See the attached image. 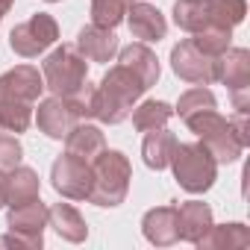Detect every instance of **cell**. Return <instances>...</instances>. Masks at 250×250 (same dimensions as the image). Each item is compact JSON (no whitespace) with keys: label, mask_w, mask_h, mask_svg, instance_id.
Masks as SVG:
<instances>
[{"label":"cell","mask_w":250,"mask_h":250,"mask_svg":"<svg viewBox=\"0 0 250 250\" xmlns=\"http://www.w3.org/2000/svg\"><path fill=\"white\" fill-rule=\"evenodd\" d=\"M206 3V18L209 27H221V30H232L244 21L247 15V3L244 0H203Z\"/></svg>","instance_id":"cell-23"},{"label":"cell","mask_w":250,"mask_h":250,"mask_svg":"<svg viewBox=\"0 0 250 250\" xmlns=\"http://www.w3.org/2000/svg\"><path fill=\"white\" fill-rule=\"evenodd\" d=\"M186 124H188V130L206 145V150L215 156L218 165H229V162H235V159L241 156L244 145L238 142V136H235V130H232V121L224 118L218 109L197 112V115H191Z\"/></svg>","instance_id":"cell-6"},{"label":"cell","mask_w":250,"mask_h":250,"mask_svg":"<svg viewBox=\"0 0 250 250\" xmlns=\"http://www.w3.org/2000/svg\"><path fill=\"white\" fill-rule=\"evenodd\" d=\"M212 227V209L200 200H188V203H177V232L180 241L197 244L206 229Z\"/></svg>","instance_id":"cell-17"},{"label":"cell","mask_w":250,"mask_h":250,"mask_svg":"<svg viewBox=\"0 0 250 250\" xmlns=\"http://www.w3.org/2000/svg\"><path fill=\"white\" fill-rule=\"evenodd\" d=\"M127 24H130V33H133L139 42H159V39H165V33H168L165 15H162L156 6L145 3V0L130 3V9H127Z\"/></svg>","instance_id":"cell-15"},{"label":"cell","mask_w":250,"mask_h":250,"mask_svg":"<svg viewBox=\"0 0 250 250\" xmlns=\"http://www.w3.org/2000/svg\"><path fill=\"white\" fill-rule=\"evenodd\" d=\"M0 180H3V171H0ZM0 206H3V194H0Z\"/></svg>","instance_id":"cell-31"},{"label":"cell","mask_w":250,"mask_h":250,"mask_svg":"<svg viewBox=\"0 0 250 250\" xmlns=\"http://www.w3.org/2000/svg\"><path fill=\"white\" fill-rule=\"evenodd\" d=\"M118 62H121V65H127L130 71H136L147 88L156 85V80H159V59H156V53H153L145 42L124 47V50L118 53Z\"/></svg>","instance_id":"cell-19"},{"label":"cell","mask_w":250,"mask_h":250,"mask_svg":"<svg viewBox=\"0 0 250 250\" xmlns=\"http://www.w3.org/2000/svg\"><path fill=\"white\" fill-rule=\"evenodd\" d=\"M130 180H133L130 159L121 150L103 147L91 159V194H88V200L94 206H103V209L121 206L127 191H130Z\"/></svg>","instance_id":"cell-3"},{"label":"cell","mask_w":250,"mask_h":250,"mask_svg":"<svg viewBox=\"0 0 250 250\" xmlns=\"http://www.w3.org/2000/svg\"><path fill=\"white\" fill-rule=\"evenodd\" d=\"M229 39H232V30H221V27H203L200 33H194V44L206 53V56H221L227 47H229Z\"/></svg>","instance_id":"cell-28"},{"label":"cell","mask_w":250,"mask_h":250,"mask_svg":"<svg viewBox=\"0 0 250 250\" xmlns=\"http://www.w3.org/2000/svg\"><path fill=\"white\" fill-rule=\"evenodd\" d=\"M171 68L180 80L191 85H209L215 83V56H206L191 39L180 42L171 50Z\"/></svg>","instance_id":"cell-11"},{"label":"cell","mask_w":250,"mask_h":250,"mask_svg":"<svg viewBox=\"0 0 250 250\" xmlns=\"http://www.w3.org/2000/svg\"><path fill=\"white\" fill-rule=\"evenodd\" d=\"M133 0H91V24L115 30L124 18H127Z\"/></svg>","instance_id":"cell-26"},{"label":"cell","mask_w":250,"mask_h":250,"mask_svg":"<svg viewBox=\"0 0 250 250\" xmlns=\"http://www.w3.org/2000/svg\"><path fill=\"white\" fill-rule=\"evenodd\" d=\"M56 39H59V24H56V18L47 15V12H39V15H33L30 21L18 24V27L9 33V47H12L18 56H24V59H36V56L44 53Z\"/></svg>","instance_id":"cell-8"},{"label":"cell","mask_w":250,"mask_h":250,"mask_svg":"<svg viewBox=\"0 0 250 250\" xmlns=\"http://www.w3.org/2000/svg\"><path fill=\"white\" fill-rule=\"evenodd\" d=\"M83 118V106L74 100V97H47L39 103V112H36V124L39 130L47 136V139H65Z\"/></svg>","instance_id":"cell-9"},{"label":"cell","mask_w":250,"mask_h":250,"mask_svg":"<svg viewBox=\"0 0 250 250\" xmlns=\"http://www.w3.org/2000/svg\"><path fill=\"white\" fill-rule=\"evenodd\" d=\"M174 24L186 33H200L203 27H209L206 18V3L203 0H177L174 3Z\"/></svg>","instance_id":"cell-25"},{"label":"cell","mask_w":250,"mask_h":250,"mask_svg":"<svg viewBox=\"0 0 250 250\" xmlns=\"http://www.w3.org/2000/svg\"><path fill=\"white\" fill-rule=\"evenodd\" d=\"M142 232L150 244L156 247H171L180 241L177 232V203L174 206H156L150 212H145L142 218Z\"/></svg>","instance_id":"cell-16"},{"label":"cell","mask_w":250,"mask_h":250,"mask_svg":"<svg viewBox=\"0 0 250 250\" xmlns=\"http://www.w3.org/2000/svg\"><path fill=\"white\" fill-rule=\"evenodd\" d=\"M42 80L56 97H77L88 83V59L74 44H62L44 59Z\"/></svg>","instance_id":"cell-4"},{"label":"cell","mask_w":250,"mask_h":250,"mask_svg":"<svg viewBox=\"0 0 250 250\" xmlns=\"http://www.w3.org/2000/svg\"><path fill=\"white\" fill-rule=\"evenodd\" d=\"M177 147V136L168 133L165 127L159 130H150L145 136V145H142V156H145V165L153 168V171H165L171 165V153Z\"/></svg>","instance_id":"cell-21"},{"label":"cell","mask_w":250,"mask_h":250,"mask_svg":"<svg viewBox=\"0 0 250 250\" xmlns=\"http://www.w3.org/2000/svg\"><path fill=\"white\" fill-rule=\"evenodd\" d=\"M65 147L71 156H80L85 162H91L103 147H106V139L100 133V127H94V124H77V127L65 136Z\"/></svg>","instance_id":"cell-20"},{"label":"cell","mask_w":250,"mask_h":250,"mask_svg":"<svg viewBox=\"0 0 250 250\" xmlns=\"http://www.w3.org/2000/svg\"><path fill=\"white\" fill-rule=\"evenodd\" d=\"M206 109H218L215 94H212L206 85H197V88H188L186 94H180V103H177V109H174V112H177L183 121H188L191 115L206 112Z\"/></svg>","instance_id":"cell-27"},{"label":"cell","mask_w":250,"mask_h":250,"mask_svg":"<svg viewBox=\"0 0 250 250\" xmlns=\"http://www.w3.org/2000/svg\"><path fill=\"white\" fill-rule=\"evenodd\" d=\"M0 194H3V206H24L30 200H39L42 194V180L33 168L15 165L9 171H3V180H0Z\"/></svg>","instance_id":"cell-12"},{"label":"cell","mask_w":250,"mask_h":250,"mask_svg":"<svg viewBox=\"0 0 250 250\" xmlns=\"http://www.w3.org/2000/svg\"><path fill=\"white\" fill-rule=\"evenodd\" d=\"M50 183L68 200H88V194H91V162L65 153L53 162Z\"/></svg>","instance_id":"cell-10"},{"label":"cell","mask_w":250,"mask_h":250,"mask_svg":"<svg viewBox=\"0 0 250 250\" xmlns=\"http://www.w3.org/2000/svg\"><path fill=\"white\" fill-rule=\"evenodd\" d=\"M9 235L0 238V247H42L47 227V206L42 200H30L24 206L9 209Z\"/></svg>","instance_id":"cell-7"},{"label":"cell","mask_w":250,"mask_h":250,"mask_svg":"<svg viewBox=\"0 0 250 250\" xmlns=\"http://www.w3.org/2000/svg\"><path fill=\"white\" fill-rule=\"evenodd\" d=\"M24 156V147L21 142L12 136V133H0V171H9L21 162Z\"/></svg>","instance_id":"cell-29"},{"label":"cell","mask_w":250,"mask_h":250,"mask_svg":"<svg viewBox=\"0 0 250 250\" xmlns=\"http://www.w3.org/2000/svg\"><path fill=\"white\" fill-rule=\"evenodd\" d=\"M171 168H174V180L188 194L209 191L215 186V177H218V162L206 150L203 142H188V145L177 142V147L171 153Z\"/></svg>","instance_id":"cell-5"},{"label":"cell","mask_w":250,"mask_h":250,"mask_svg":"<svg viewBox=\"0 0 250 250\" xmlns=\"http://www.w3.org/2000/svg\"><path fill=\"white\" fill-rule=\"evenodd\" d=\"M88 62H112L118 53V36L109 27H97L88 24L77 33V44H74Z\"/></svg>","instance_id":"cell-13"},{"label":"cell","mask_w":250,"mask_h":250,"mask_svg":"<svg viewBox=\"0 0 250 250\" xmlns=\"http://www.w3.org/2000/svg\"><path fill=\"white\" fill-rule=\"evenodd\" d=\"M215 80L229 91L250 88V53L244 47H227L221 56H215Z\"/></svg>","instance_id":"cell-14"},{"label":"cell","mask_w":250,"mask_h":250,"mask_svg":"<svg viewBox=\"0 0 250 250\" xmlns=\"http://www.w3.org/2000/svg\"><path fill=\"white\" fill-rule=\"evenodd\" d=\"M147 91V85L142 83V77L136 71H130L127 65H115L106 71V77L100 80V85L91 88V100H88V118H97L103 124H121L127 121L136 100Z\"/></svg>","instance_id":"cell-2"},{"label":"cell","mask_w":250,"mask_h":250,"mask_svg":"<svg viewBox=\"0 0 250 250\" xmlns=\"http://www.w3.org/2000/svg\"><path fill=\"white\" fill-rule=\"evenodd\" d=\"M44 3H59V0H44Z\"/></svg>","instance_id":"cell-32"},{"label":"cell","mask_w":250,"mask_h":250,"mask_svg":"<svg viewBox=\"0 0 250 250\" xmlns=\"http://www.w3.org/2000/svg\"><path fill=\"white\" fill-rule=\"evenodd\" d=\"M250 244V229L244 224H221V227H209L206 235L197 241V247L206 250H238Z\"/></svg>","instance_id":"cell-22"},{"label":"cell","mask_w":250,"mask_h":250,"mask_svg":"<svg viewBox=\"0 0 250 250\" xmlns=\"http://www.w3.org/2000/svg\"><path fill=\"white\" fill-rule=\"evenodd\" d=\"M12 3H15V0H0V21H3V15L12 9Z\"/></svg>","instance_id":"cell-30"},{"label":"cell","mask_w":250,"mask_h":250,"mask_svg":"<svg viewBox=\"0 0 250 250\" xmlns=\"http://www.w3.org/2000/svg\"><path fill=\"white\" fill-rule=\"evenodd\" d=\"M44 91V80L33 65H15L0 74V127L18 136L33 124V109Z\"/></svg>","instance_id":"cell-1"},{"label":"cell","mask_w":250,"mask_h":250,"mask_svg":"<svg viewBox=\"0 0 250 250\" xmlns=\"http://www.w3.org/2000/svg\"><path fill=\"white\" fill-rule=\"evenodd\" d=\"M133 127L139 133H150V130H159L171 121L174 109L165 103V100H145L142 106H133Z\"/></svg>","instance_id":"cell-24"},{"label":"cell","mask_w":250,"mask_h":250,"mask_svg":"<svg viewBox=\"0 0 250 250\" xmlns=\"http://www.w3.org/2000/svg\"><path fill=\"white\" fill-rule=\"evenodd\" d=\"M47 227H53L56 235L65 238V241H71V244H80V241L88 238V224H85V218H83L71 203H56V206H50V209H47Z\"/></svg>","instance_id":"cell-18"}]
</instances>
